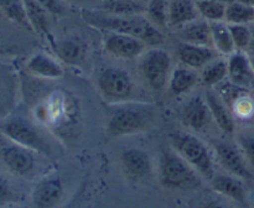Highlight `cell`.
Returning a JSON list of instances; mask_svg holds the SVG:
<instances>
[{
	"mask_svg": "<svg viewBox=\"0 0 254 208\" xmlns=\"http://www.w3.org/2000/svg\"><path fill=\"white\" fill-rule=\"evenodd\" d=\"M200 17L208 22L225 21L227 2L218 0H195Z\"/></svg>",
	"mask_w": 254,
	"mask_h": 208,
	"instance_id": "30",
	"label": "cell"
},
{
	"mask_svg": "<svg viewBox=\"0 0 254 208\" xmlns=\"http://www.w3.org/2000/svg\"><path fill=\"white\" fill-rule=\"evenodd\" d=\"M170 143L174 150L203 178L210 181L216 175L212 153L197 136L190 133H174L170 135Z\"/></svg>",
	"mask_w": 254,
	"mask_h": 208,
	"instance_id": "4",
	"label": "cell"
},
{
	"mask_svg": "<svg viewBox=\"0 0 254 208\" xmlns=\"http://www.w3.org/2000/svg\"><path fill=\"white\" fill-rule=\"evenodd\" d=\"M233 1H238L241 2V4H245V5H248V6L254 7V0H233Z\"/></svg>",
	"mask_w": 254,
	"mask_h": 208,
	"instance_id": "38",
	"label": "cell"
},
{
	"mask_svg": "<svg viewBox=\"0 0 254 208\" xmlns=\"http://www.w3.org/2000/svg\"><path fill=\"white\" fill-rule=\"evenodd\" d=\"M243 181L245 180L228 172L216 173L210 180V185L212 190L222 197L245 205L247 202V190Z\"/></svg>",
	"mask_w": 254,
	"mask_h": 208,
	"instance_id": "14",
	"label": "cell"
},
{
	"mask_svg": "<svg viewBox=\"0 0 254 208\" xmlns=\"http://www.w3.org/2000/svg\"><path fill=\"white\" fill-rule=\"evenodd\" d=\"M26 69L36 77L46 79H57L64 76V68L59 59L45 52L32 54L26 62Z\"/></svg>",
	"mask_w": 254,
	"mask_h": 208,
	"instance_id": "19",
	"label": "cell"
},
{
	"mask_svg": "<svg viewBox=\"0 0 254 208\" xmlns=\"http://www.w3.org/2000/svg\"><path fill=\"white\" fill-rule=\"evenodd\" d=\"M200 81V74L196 69L190 68L181 63L173 68L169 78L168 87L169 91L174 96H181L184 93L190 92Z\"/></svg>",
	"mask_w": 254,
	"mask_h": 208,
	"instance_id": "20",
	"label": "cell"
},
{
	"mask_svg": "<svg viewBox=\"0 0 254 208\" xmlns=\"http://www.w3.org/2000/svg\"><path fill=\"white\" fill-rule=\"evenodd\" d=\"M216 157L220 165L231 175H235L242 180H251L252 172L250 163L240 145H235L228 141H215L213 144Z\"/></svg>",
	"mask_w": 254,
	"mask_h": 208,
	"instance_id": "8",
	"label": "cell"
},
{
	"mask_svg": "<svg viewBox=\"0 0 254 208\" xmlns=\"http://www.w3.org/2000/svg\"><path fill=\"white\" fill-rule=\"evenodd\" d=\"M24 2L32 31L42 36L49 34V12L35 0H24Z\"/></svg>",
	"mask_w": 254,
	"mask_h": 208,
	"instance_id": "27",
	"label": "cell"
},
{
	"mask_svg": "<svg viewBox=\"0 0 254 208\" xmlns=\"http://www.w3.org/2000/svg\"><path fill=\"white\" fill-rule=\"evenodd\" d=\"M159 178L169 190L193 191L202 185V176L175 150H164L159 158Z\"/></svg>",
	"mask_w": 254,
	"mask_h": 208,
	"instance_id": "3",
	"label": "cell"
},
{
	"mask_svg": "<svg viewBox=\"0 0 254 208\" xmlns=\"http://www.w3.org/2000/svg\"><path fill=\"white\" fill-rule=\"evenodd\" d=\"M0 131L7 140L14 141L19 145L30 149L34 153L45 155L46 157L52 156V150L49 143L45 140L36 126L24 116L15 115L1 120Z\"/></svg>",
	"mask_w": 254,
	"mask_h": 208,
	"instance_id": "5",
	"label": "cell"
},
{
	"mask_svg": "<svg viewBox=\"0 0 254 208\" xmlns=\"http://www.w3.org/2000/svg\"><path fill=\"white\" fill-rule=\"evenodd\" d=\"M225 21L230 25H251L254 22V7L231 1L226 7Z\"/></svg>",
	"mask_w": 254,
	"mask_h": 208,
	"instance_id": "29",
	"label": "cell"
},
{
	"mask_svg": "<svg viewBox=\"0 0 254 208\" xmlns=\"http://www.w3.org/2000/svg\"><path fill=\"white\" fill-rule=\"evenodd\" d=\"M205 99L207 102L211 114H212V119L217 124L218 128L225 134L232 135L235 133L236 124L227 103L221 98L218 92L215 91L213 88H207L205 94Z\"/></svg>",
	"mask_w": 254,
	"mask_h": 208,
	"instance_id": "17",
	"label": "cell"
},
{
	"mask_svg": "<svg viewBox=\"0 0 254 208\" xmlns=\"http://www.w3.org/2000/svg\"><path fill=\"white\" fill-rule=\"evenodd\" d=\"M251 57V62H252V66H253V69H254V56H250Z\"/></svg>",
	"mask_w": 254,
	"mask_h": 208,
	"instance_id": "40",
	"label": "cell"
},
{
	"mask_svg": "<svg viewBox=\"0 0 254 208\" xmlns=\"http://www.w3.org/2000/svg\"><path fill=\"white\" fill-rule=\"evenodd\" d=\"M0 53H2V47H1V45H0Z\"/></svg>",
	"mask_w": 254,
	"mask_h": 208,
	"instance_id": "42",
	"label": "cell"
},
{
	"mask_svg": "<svg viewBox=\"0 0 254 208\" xmlns=\"http://www.w3.org/2000/svg\"><path fill=\"white\" fill-rule=\"evenodd\" d=\"M180 120L191 130H205L210 125L211 120H213L206 99L202 96L191 97L181 108Z\"/></svg>",
	"mask_w": 254,
	"mask_h": 208,
	"instance_id": "12",
	"label": "cell"
},
{
	"mask_svg": "<svg viewBox=\"0 0 254 208\" xmlns=\"http://www.w3.org/2000/svg\"><path fill=\"white\" fill-rule=\"evenodd\" d=\"M103 45L106 51L117 58H139L145 52L148 45L138 37L119 32H106Z\"/></svg>",
	"mask_w": 254,
	"mask_h": 208,
	"instance_id": "9",
	"label": "cell"
},
{
	"mask_svg": "<svg viewBox=\"0 0 254 208\" xmlns=\"http://www.w3.org/2000/svg\"><path fill=\"white\" fill-rule=\"evenodd\" d=\"M0 12L22 29L32 31L24 0H0Z\"/></svg>",
	"mask_w": 254,
	"mask_h": 208,
	"instance_id": "26",
	"label": "cell"
},
{
	"mask_svg": "<svg viewBox=\"0 0 254 208\" xmlns=\"http://www.w3.org/2000/svg\"><path fill=\"white\" fill-rule=\"evenodd\" d=\"M17 198H19L17 197V192L12 187L11 183L4 176L0 175V207L9 205V203L16 202Z\"/></svg>",
	"mask_w": 254,
	"mask_h": 208,
	"instance_id": "32",
	"label": "cell"
},
{
	"mask_svg": "<svg viewBox=\"0 0 254 208\" xmlns=\"http://www.w3.org/2000/svg\"><path fill=\"white\" fill-rule=\"evenodd\" d=\"M218 1H225V2H231V1H233V0H218Z\"/></svg>",
	"mask_w": 254,
	"mask_h": 208,
	"instance_id": "41",
	"label": "cell"
},
{
	"mask_svg": "<svg viewBox=\"0 0 254 208\" xmlns=\"http://www.w3.org/2000/svg\"><path fill=\"white\" fill-rule=\"evenodd\" d=\"M238 145L245 154L248 163L254 166V135H240Z\"/></svg>",
	"mask_w": 254,
	"mask_h": 208,
	"instance_id": "33",
	"label": "cell"
},
{
	"mask_svg": "<svg viewBox=\"0 0 254 208\" xmlns=\"http://www.w3.org/2000/svg\"><path fill=\"white\" fill-rule=\"evenodd\" d=\"M82 17L94 29L103 30L106 32H119L131 35L145 42L148 46L156 47L163 42V32L154 26L145 17V15L121 16L96 10H83Z\"/></svg>",
	"mask_w": 254,
	"mask_h": 208,
	"instance_id": "1",
	"label": "cell"
},
{
	"mask_svg": "<svg viewBox=\"0 0 254 208\" xmlns=\"http://www.w3.org/2000/svg\"><path fill=\"white\" fill-rule=\"evenodd\" d=\"M64 196V183L57 175L41 178L31 195L32 208H56Z\"/></svg>",
	"mask_w": 254,
	"mask_h": 208,
	"instance_id": "11",
	"label": "cell"
},
{
	"mask_svg": "<svg viewBox=\"0 0 254 208\" xmlns=\"http://www.w3.org/2000/svg\"><path fill=\"white\" fill-rule=\"evenodd\" d=\"M146 4L143 0H104L102 4V11L121 16H133L144 15Z\"/></svg>",
	"mask_w": 254,
	"mask_h": 208,
	"instance_id": "25",
	"label": "cell"
},
{
	"mask_svg": "<svg viewBox=\"0 0 254 208\" xmlns=\"http://www.w3.org/2000/svg\"><path fill=\"white\" fill-rule=\"evenodd\" d=\"M55 50L61 61L68 64H78L86 56L87 46L79 37H67L57 41Z\"/></svg>",
	"mask_w": 254,
	"mask_h": 208,
	"instance_id": "22",
	"label": "cell"
},
{
	"mask_svg": "<svg viewBox=\"0 0 254 208\" xmlns=\"http://www.w3.org/2000/svg\"><path fill=\"white\" fill-rule=\"evenodd\" d=\"M97 86L109 103H126L133 102L135 98V84L130 74L117 67L102 69L97 79Z\"/></svg>",
	"mask_w": 254,
	"mask_h": 208,
	"instance_id": "7",
	"label": "cell"
},
{
	"mask_svg": "<svg viewBox=\"0 0 254 208\" xmlns=\"http://www.w3.org/2000/svg\"><path fill=\"white\" fill-rule=\"evenodd\" d=\"M50 15H62L64 12V0H35Z\"/></svg>",
	"mask_w": 254,
	"mask_h": 208,
	"instance_id": "34",
	"label": "cell"
},
{
	"mask_svg": "<svg viewBox=\"0 0 254 208\" xmlns=\"http://www.w3.org/2000/svg\"><path fill=\"white\" fill-rule=\"evenodd\" d=\"M211 35H212L213 49L222 56H230L236 51L230 26L226 21L210 22Z\"/></svg>",
	"mask_w": 254,
	"mask_h": 208,
	"instance_id": "24",
	"label": "cell"
},
{
	"mask_svg": "<svg viewBox=\"0 0 254 208\" xmlns=\"http://www.w3.org/2000/svg\"><path fill=\"white\" fill-rule=\"evenodd\" d=\"M0 15H1V12H0Z\"/></svg>",
	"mask_w": 254,
	"mask_h": 208,
	"instance_id": "44",
	"label": "cell"
},
{
	"mask_svg": "<svg viewBox=\"0 0 254 208\" xmlns=\"http://www.w3.org/2000/svg\"><path fill=\"white\" fill-rule=\"evenodd\" d=\"M228 79L227 59L217 57L206 64L200 73V82L206 88H216Z\"/></svg>",
	"mask_w": 254,
	"mask_h": 208,
	"instance_id": "23",
	"label": "cell"
},
{
	"mask_svg": "<svg viewBox=\"0 0 254 208\" xmlns=\"http://www.w3.org/2000/svg\"><path fill=\"white\" fill-rule=\"evenodd\" d=\"M145 17L160 31L169 27V0H149Z\"/></svg>",
	"mask_w": 254,
	"mask_h": 208,
	"instance_id": "28",
	"label": "cell"
},
{
	"mask_svg": "<svg viewBox=\"0 0 254 208\" xmlns=\"http://www.w3.org/2000/svg\"><path fill=\"white\" fill-rule=\"evenodd\" d=\"M253 205H254V193H253Z\"/></svg>",
	"mask_w": 254,
	"mask_h": 208,
	"instance_id": "43",
	"label": "cell"
},
{
	"mask_svg": "<svg viewBox=\"0 0 254 208\" xmlns=\"http://www.w3.org/2000/svg\"><path fill=\"white\" fill-rule=\"evenodd\" d=\"M198 17L195 0H169V27L171 29H179Z\"/></svg>",
	"mask_w": 254,
	"mask_h": 208,
	"instance_id": "21",
	"label": "cell"
},
{
	"mask_svg": "<svg viewBox=\"0 0 254 208\" xmlns=\"http://www.w3.org/2000/svg\"><path fill=\"white\" fill-rule=\"evenodd\" d=\"M9 110V97L2 86L0 84V121L4 120Z\"/></svg>",
	"mask_w": 254,
	"mask_h": 208,
	"instance_id": "35",
	"label": "cell"
},
{
	"mask_svg": "<svg viewBox=\"0 0 254 208\" xmlns=\"http://www.w3.org/2000/svg\"><path fill=\"white\" fill-rule=\"evenodd\" d=\"M228 82L241 88H250L254 84V69L247 52L235 51L227 57Z\"/></svg>",
	"mask_w": 254,
	"mask_h": 208,
	"instance_id": "13",
	"label": "cell"
},
{
	"mask_svg": "<svg viewBox=\"0 0 254 208\" xmlns=\"http://www.w3.org/2000/svg\"><path fill=\"white\" fill-rule=\"evenodd\" d=\"M64 1H68V2H81V1H84V0H64Z\"/></svg>",
	"mask_w": 254,
	"mask_h": 208,
	"instance_id": "39",
	"label": "cell"
},
{
	"mask_svg": "<svg viewBox=\"0 0 254 208\" xmlns=\"http://www.w3.org/2000/svg\"><path fill=\"white\" fill-rule=\"evenodd\" d=\"M231 36L235 44L236 51L247 52L252 41V27L251 25H230Z\"/></svg>",
	"mask_w": 254,
	"mask_h": 208,
	"instance_id": "31",
	"label": "cell"
},
{
	"mask_svg": "<svg viewBox=\"0 0 254 208\" xmlns=\"http://www.w3.org/2000/svg\"><path fill=\"white\" fill-rule=\"evenodd\" d=\"M155 116V106L145 102L119 103L107 121V134L112 138H121L141 133L154 123Z\"/></svg>",
	"mask_w": 254,
	"mask_h": 208,
	"instance_id": "2",
	"label": "cell"
},
{
	"mask_svg": "<svg viewBox=\"0 0 254 208\" xmlns=\"http://www.w3.org/2000/svg\"><path fill=\"white\" fill-rule=\"evenodd\" d=\"M201 208H232L228 203L221 200H211L206 202L205 205L201 206Z\"/></svg>",
	"mask_w": 254,
	"mask_h": 208,
	"instance_id": "36",
	"label": "cell"
},
{
	"mask_svg": "<svg viewBox=\"0 0 254 208\" xmlns=\"http://www.w3.org/2000/svg\"><path fill=\"white\" fill-rule=\"evenodd\" d=\"M9 141L10 143L2 146L0 150L2 162L15 175L27 177L34 172L35 153L14 141Z\"/></svg>",
	"mask_w": 254,
	"mask_h": 208,
	"instance_id": "10",
	"label": "cell"
},
{
	"mask_svg": "<svg viewBox=\"0 0 254 208\" xmlns=\"http://www.w3.org/2000/svg\"><path fill=\"white\" fill-rule=\"evenodd\" d=\"M121 165L128 177L133 180H143L153 170L150 156L141 149H126L121 155Z\"/></svg>",
	"mask_w": 254,
	"mask_h": 208,
	"instance_id": "15",
	"label": "cell"
},
{
	"mask_svg": "<svg viewBox=\"0 0 254 208\" xmlns=\"http://www.w3.org/2000/svg\"><path fill=\"white\" fill-rule=\"evenodd\" d=\"M139 71L153 91L163 92L171 73L170 54L159 46L145 50L139 57Z\"/></svg>",
	"mask_w": 254,
	"mask_h": 208,
	"instance_id": "6",
	"label": "cell"
},
{
	"mask_svg": "<svg viewBox=\"0 0 254 208\" xmlns=\"http://www.w3.org/2000/svg\"><path fill=\"white\" fill-rule=\"evenodd\" d=\"M251 27H252V41H251L250 47H248L247 53L250 54V56H254V22L251 24Z\"/></svg>",
	"mask_w": 254,
	"mask_h": 208,
	"instance_id": "37",
	"label": "cell"
},
{
	"mask_svg": "<svg viewBox=\"0 0 254 208\" xmlns=\"http://www.w3.org/2000/svg\"><path fill=\"white\" fill-rule=\"evenodd\" d=\"M178 56L181 63L198 71V69H202L206 64L210 63L211 61L220 57V53L213 47L181 42L178 47Z\"/></svg>",
	"mask_w": 254,
	"mask_h": 208,
	"instance_id": "16",
	"label": "cell"
},
{
	"mask_svg": "<svg viewBox=\"0 0 254 208\" xmlns=\"http://www.w3.org/2000/svg\"><path fill=\"white\" fill-rule=\"evenodd\" d=\"M176 35L181 40V42H185V44L213 47L211 25L207 20L202 17H198L176 29Z\"/></svg>",
	"mask_w": 254,
	"mask_h": 208,
	"instance_id": "18",
	"label": "cell"
}]
</instances>
